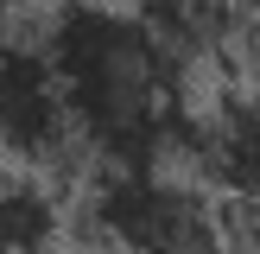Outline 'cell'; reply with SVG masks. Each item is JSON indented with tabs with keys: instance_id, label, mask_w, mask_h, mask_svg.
Masks as SVG:
<instances>
[{
	"instance_id": "1",
	"label": "cell",
	"mask_w": 260,
	"mask_h": 254,
	"mask_svg": "<svg viewBox=\"0 0 260 254\" xmlns=\"http://www.w3.org/2000/svg\"><path fill=\"white\" fill-rule=\"evenodd\" d=\"M89 165H165L197 114L190 64L114 0H57L38 19Z\"/></svg>"
},
{
	"instance_id": "2",
	"label": "cell",
	"mask_w": 260,
	"mask_h": 254,
	"mask_svg": "<svg viewBox=\"0 0 260 254\" xmlns=\"http://www.w3.org/2000/svg\"><path fill=\"white\" fill-rule=\"evenodd\" d=\"M76 223L108 254H210L229 216L210 184L172 165H95Z\"/></svg>"
},
{
	"instance_id": "3",
	"label": "cell",
	"mask_w": 260,
	"mask_h": 254,
	"mask_svg": "<svg viewBox=\"0 0 260 254\" xmlns=\"http://www.w3.org/2000/svg\"><path fill=\"white\" fill-rule=\"evenodd\" d=\"M83 159V140H76L70 102H63L57 64L45 51L38 19H13L0 32V165H19V172L57 178Z\"/></svg>"
},
{
	"instance_id": "4",
	"label": "cell",
	"mask_w": 260,
	"mask_h": 254,
	"mask_svg": "<svg viewBox=\"0 0 260 254\" xmlns=\"http://www.w3.org/2000/svg\"><path fill=\"white\" fill-rule=\"evenodd\" d=\"M178 165L229 203H260V108L248 89H222L197 102Z\"/></svg>"
},
{
	"instance_id": "5",
	"label": "cell",
	"mask_w": 260,
	"mask_h": 254,
	"mask_svg": "<svg viewBox=\"0 0 260 254\" xmlns=\"http://www.w3.org/2000/svg\"><path fill=\"white\" fill-rule=\"evenodd\" d=\"M63 241V203L38 172L0 165V248L7 254H57Z\"/></svg>"
},
{
	"instance_id": "6",
	"label": "cell",
	"mask_w": 260,
	"mask_h": 254,
	"mask_svg": "<svg viewBox=\"0 0 260 254\" xmlns=\"http://www.w3.org/2000/svg\"><path fill=\"white\" fill-rule=\"evenodd\" d=\"M210 254H260V216H254L248 229H235V223H229V229H222V241H216Z\"/></svg>"
},
{
	"instance_id": "7",
	"label": "cell",
	"mask_w": 260,
	"mask_h": 254,
	"mask_svg": "<svg viewBox=\"0 0 260 254\" xmlns=\"http://www.w3.org/2000/svg\"><path fill=\"white\" fill-rule=\"evenodd\" d=\"M222 19H248V13H260V0H210Z\"/></svg>"
},
{
	"instance_id": "8",
	"label": "cell",
	"mask_w": 260,
	"mask_h": 254,
	"mask_svg": "<svg viewBox=\"0 0 260 254\" xmlns=\"http://www.w3.org/2000/svg\"><path fill=\"white\" fill-rule=\"evenodd\" d=\"M13 19H19V0H0V32H7Z\"/></svg>"
},
{
	"instance_id": "9",
	"label": "cell",
	"mask_w": 260,
	"mask_h": 254,
	"mask_svg": "<svg viewBox=\"0 0 260 254\" xmlns=\"http://www.w3.org/2000/svg\"><path fill=\"white\" fill-rule=\"evenodd\" d=\"M241 89H248V96H254V108H260V64L248 70V83H241Z\"/></svg>"
},
{
	"instance_id": "10",
	"label": "cell",
	"mask_w": 260,
	"mask_h": 254,
	"mask_svg": "<svg viewBox=\"0 0 260 254\" xmlns=\"http://www.w3.org/2000/svg\"><path fill=\"white\" fill-rule=\"evenodd\" d=\"M63 254H108V248H95V241H89V248H63Z\"/></svg>"
},
{
	"instance_id": "11",
	"label": "cell",
	"mask_w": 260,
	"mask_h": 254,
	"mask_svg": "<svg viewBox=\"0 0 260 254\" xmlns=\"http://www.w3.org/2000/svg\"><path fill=\"white\" fill-rule=\"evenodd\" d=\"M254 216H260V203H254Z\"/></svg>"
},
{
	"instance_id": "12",
	"label": "cell",
	"mask_w": 260,
	"mask_h": 254,
	"mask_svg": "<svg viewBox=\"0 0 260 254\" xmlns=\"http://www.w3.org/2000/svg\"><path fill=\"white\" fill-rule=\"evenodd\" d=\"M0 254H7V248H0Z\"/></svg>"
}]
</instances>
